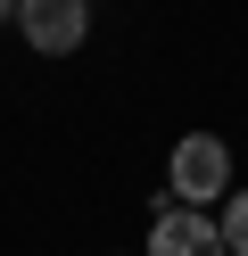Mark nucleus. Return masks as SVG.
<instances>
[{"label": "nucleus", "mask_w": 248, "mask_h": 256, "mask_svg": "<svg viewBox=\"0 0 248 256\" xmlns=\"http://www.w3.org/2000/svg\"><path fill=\"white\" fill-rule=\"evenodd\" d=\"M182 206H207V198H231V149L215 132H182L174 140V166H165Z\"/></svg>", "instance_id": "nucleus-1"}, {"label": "nucleus", "mask_w": 248, "mask_h": 256, "mask_svg": "<svg viewBox=\"0 0 248 256\" xmlns=\"http://www.w3.org/2000/svg\"><path fill=\"white\" fill-rule=\"evenodd\" d=\"M149 256H231V248H223V223H215L207 206L165 198L157 223H149Z\"/></svg>", "instance_id": "nucleus-2"}, {"label": "nucleus", "mask_w": 248, "mask_h": 256, "mask_svg": "<svg viewBox=\"0 0 248 256\" xmlns=\"http://www.w3.org/2000/svg\"><path fill=\"white\" fill-rule=\"evenodd\" d=\"M17 25H25V42L42 58H66L91 34V0H17Z\"/></svg>", "instance_id": "nucleus-3"}, {"label": "nucleus", "mask_w": 248, "mask_h": 256, "mask_svg": "<svg viewBox=\"0 0 248 256\" xmlns=\"http://www.w3.org/2000/svg\"><path fill=\"white\" fill-rule=\"evenodd\" d=\"M223 248L248 256V190H231V198H223Z\"/></svg>", "instance_id": "nucleus-4"}, {"label": "nucleus", "mask_w": 248, "mask_h": 256, "mask_svg": "<svg viewBox=\"0 0 248 256\" xmlns=\"http://www.w3.org/2000/svg\"><path fill=\"white\" fill-rule=\"evenodd\" d=\"M0 17H17V0H0Z\"/></svg>", "instance_id": "nucleus-5"}]
</instances>
